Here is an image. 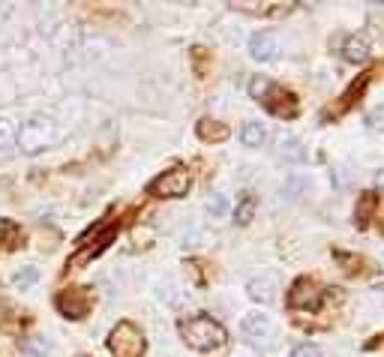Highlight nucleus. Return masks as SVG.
Instances as JSON below:
<instances>
[{
    "label": "nucleus",
    "instance_id": "1",
    "mask_svg": "<svg viewBox=\"0 0 384 357\" xmlns=\"http://www.w3.org/2000/svg\"><path fill=\"white\" fill-rule=\"evenodd\" d=\"M181 334L183 342L196 351H210V348H220L225 342V327L220 322H213L208 315H196V318H186L181 324Z\"/></svg>",
    "mask_w": 384,
    "mask_h": 357
},
{
    "label": "nucleus",
    "instance_id": "2",
    "mask_svg": "<svg viewBox=\"0 0 384 357\" xmlns=\"http://www.w3.org/2000/svg\"><path fill=\"white\" fill-rule=\"evenodd\" d=\"M249 94H252V99H259L267 111L279 114V118H294V114H298V99L288 91H283V87H276L273 81L261 79V75H255L249 81Z\"/></svg>",
    "mask_w": 384,
    "mask_h": 357
},
{
    "label": "nucleus",
    "instance_id": "3",
    "mask_svg": "<svg viewBox=\"0 0 384 357\" xmlns=\"http://www.w3.org/2000/svg\"><path fill=\"white\" fill-rule=\"evenodd\" d=\"M108 348L114 357H142L147 348V339L132 322H120L108 334Z\"/></svg>",
    "mask_w": 384,
    "mask_h": 357
},
{
    "label": "nucleus",
    "instance_id": "4",
    "mask_svg": "<svg viewBox=\"0 0 384 357\" xmlns=\"http://www.w3.org/2000/svg\"><path fill=\"white\" fill-rule=\"evenodd\" d=\"M16 142H18V147L24 153H40V150H45L51 142H55V123H51L48 118H30L21 126Z\"/></svg>",
    "mask_w": 384,
    "mask_h": 357
},
{
    "label": "nucleus",
    "instance_id": "5",
    "mask_svg": "<svg viewBox=\"0 0 384 357\" xmlns=\"http://www.w3.org/2000/svg\"><path fill=\"white\" fill-rule=\"evenodd\" d=\"M189 186H192L189 171L186 169H171V171L159 174L157 181H150L147 193L150 196H159V198H183L189 193Z\"/></svg>",
    "mask_w": 384,
    "mask_h": 357
},
{
    "label": "nucleus",
    "instance_id": "6",
    "mask_svg": "<svg viewBox=\"0 0 384 357\" xmlns=\"http://www.w3.org/2000/svg\"><path fill=\"white\" fill-rule=\"evenodd\" d=\"M91 303H94V298L87 288H69L57 298V310L67 318H84L87 310H91Z\"/></svg>",
    "mask_w": 384,
    "mask_h": 357
},
{
    "label": "nucleus",
    "instance_id": "7",
    "mask_svg": "<svg viewBox=\"0 0 384 357\" xmlns=\"http://www.w3.org/2000/svg\"><path fill=\"white\" fill-rule=\"evenodd\" d=\"M288 303L294 306V310H318L322 291H318V285L312 283V279H298L288 291Z\"/></svg>",
    "mask_w": 384,
    "mask_h": 357
},
{
    "label": "nucleus",
    "instance_id": "8",
    "mask_svg": "<svg viewBox=\"0 0 384 357\" xmlns=\"http://www.w3.org/2000/svg\"><path fill=\"white\" fill-rule=\"evenodd\" d=\"M240 330H243V336L247 339L261 342V339L273 336V322L267 315H261V312H247L243 315V322H240Z\"/></svg>",
    "mask_w": 384,
    "mask_h": 357
},
{
    "label": "nucleus",
    "instance_id": "9",
    "mask_svg": "<svg viewBox=\"0 0 384 357\" xmlns=\"http://www.w3.org/2000/svg\"><path fill=\"white\" fill-rule=\"evenodd\" d=\"M249 55L255 57V60H261V63H267V60H273L276 55H279V36L276 33H271V30H259L249 40Z\"/></svg>",
    "mask_w": 384,
    "mask_h": 357
},
{
    "label": "nucleus",
    "instance_id": "10",
    "mask_svg": "<svg viewBox=\"0 0 384 357\" xmlns=\"http://www.w3.org/2000/svg\"><path fill=\"white\" fill-rule=\"evenodd\" d=\"M247 291H249V298L252 300H259V303H273L276 300V279L273 276H255L247 283Z\"/></svg>",
    "mask_w": 384,
    "mask_h": 357
},
{
    "label": "nucleus",
    "instance_id": "11",
    "mask_svg": "<svg viewBox=\"0 0 384 357\" xmlns=\"http://www.w3.org/2000/svg\"><path fill=\"white\" fill-rule=\"evenodd\" d=\"M342 57L349 60V63H363L369 57V42H366V36H349V40L342 42Z\"/></svg>",
    "mask_w": 384,
    "mask_h": 357
},
{
    "label": "nucleus",
    "instance_id": "12",
    "mask_svg": "<svg viewBox=\"0 0 384 357\" xmlns=\"http://www.w3.org/2000/svg\"><path fill=\"white\" fill-rule=\"evenodd\" d=\"M276 153H279V159H286V162H303V159H306V150H303V144L298 142V138H291V135L279 138Z\"/></svg>",
    "mask_w": 384,
    "mask_h": 357
},
{
    "label": "nucleus",
    "instance_id": "13",
    "mask_svg": "<svg viewBox=\"0 0 384 357\" xmlns=\"http://www.w3.org/2000/svg\"><path fill=\"white\" fill-rule=\"evenodd\" d=\"M264 138H267V132H264V126H261V123H255V120L243 123L240 142L247 144V147H261V144H264Z\"/></svg>",
    "mask_w": 384,
    "mask_h": 357
},
{
    "label": "nucleus",
    "instance_id": "14",
    "mask_svg": "<svg viewBox=\"0 0 384 357\" xmlns=\"http://www.w3.org/2000/svg\"><path fill=\"white\" fill-rule=\"evenodd\" d=\"M198 135L204 138V142H225L228 138V130L222 123H216V120H198Z\"/></svg>",
    "mask_w": 384,
    "mask_h": 357
},
{
    "label": "nucleus",
    "instance_id": "15",
    "mask_svg": "<svg viewBox=\"0 0 384 357\" xmlns=\"http://www.w3.org/2000/svg\"><path fill=\"white\" fill-rule=\"evenodd\" d=\"M255 208H259V198L247 193V196H243V198L237 201L235 222H237V225H249V222H252V216H255Z\"/></svg>",
    "mask_w": 384,
    "mask_h": 357
},
{
    "label": "nucleus",
    "instance_id": "16",
    "mask_svg": "<svg viewBox=\"0 0 384 357\" xmlns=\"http://www.w3.org/2000/svg\"><path fill=\"white\" fill-rule=\"evenodd\" d=\"M36 283H40V271H36V267H24V271H18L16 276H12V285H16L18 291L30 288V285H36Z\"/></svg>",
    "mask_w": 384,
    "mask_h": 357
},
{
    "label": "nucleus",
    "instance_id": "17",
    "mask_svg": "<svg viewBox=\"0 0 384 357\" xmlns=\"http://www.w3.org/2000/svg\"><path fill=\"white\" fill-rule=\"evenodd\" d=\"M373 208H375V196H373V193H363L361 204H357V210H354L357 225H366V222H369V213H373Z\"/></svg>",
    "mask_w": 384,
    "mask_h": 357
},
{
    "label": "nucleus",
    "instance_id": "18",
    "mask_svg": "<svg viewBox=\"0 0 384 357\" xmlns=\"http://www.w3.org/2000/svg\"><path fill=\"white\" fill-rule=\"evenodd\" d=\"M16 138H18V130H16V123H12V120H0V147H9L12 142H16Z\"/></svg>",
    "mask_w": 384,
    "mask_h": 357
},
{
    "label": "nucleus",
    "instance_id": "19",
    "mask_svg": "<svg viewBox=\"0 0 384 357\" xmlns=\"http://www.w3.org/2000/svg\"><path fill=\"white\" fill-rule=\"evenodd\" d=\"M208 213L210 216H225L228 213V198L225 196H210L208 198Z\"/></svg>",
    "mask_w": 384,
    "mask_h": 357
},
{
    "label": "nucleus",
    "instance_id": "20",
    "mask_svg": "<svg viewBox=\"0 0 384 357\" xmlns=\"http://www.w3.org/2000/svg\"><path fill=\"white\" fill-rule=\"evenodd\" d=\"M291 357H322V348L312 346V342H303V346H298L291 351Z\"/></svg>",
    "mask_w": 384,
    "mask_h": 357
},
{
    "label": "nucleus",
    "instance_id": "21",
    "mask_svg": "<svg viewBox=\"0 0 384 357\" xmlns=\"http://www.w3.org/2000/svg\"><path fill=\"white\" fill-rule=\"evenodd\" d=\"M232 357H255V351H249V348H237Z\"/></svg>",
    "mask_w": 384,
    "mask_h": 357
},
{
    "label": "nucleus",
    "instance_id": "22",
    "mask_svg": "<svg viewBox=\"0 0 384 357\" xmlns=\"http://www.w3.org/2000/svg\"><path fill=\"white\" fill-rule=\"evenodd\" d=\"M0 357H16V351H12L9 346H0Z\"/></svg>",
    "mask_w": 384,
    "mask_h": 357
},
{
    "label": "nucleus",
    "instance_id": "23",
    "mask_svg": "<svg viewBox=\"0 0 384 357\" xmlns=\"http://www.w3.org/2000/svg\"><path fill=\"white\" fill-rule=\"evenodd\" d=\"M378 291H381V298H384V283H381V285H378Z\"/></svg>",
    "mask_w": 384,
    "mask_h": 357
}]
</instances>
